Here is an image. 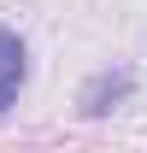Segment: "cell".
Wrapping results in <instances>:
<instances>
[{
    "instance_id": "2",
    "label": "cell",
    "mask_w": 147,
    "mask_h": 153,
    "mask_svg": "<svg viewBox=\"0 0 147 153\" xmlns=\"http://www.w3.org/2000/svg\"><path fill=\"white\" fill-rule=\"evenodd\" d=\"M124 94H129V76H124V71H100L88 88H82V112H88V118H100V112H112Z\"/></svg>"
},
{
    "instance_id": "1",
    "label": "cell",
    "mask_w": 147,
    "mask_h": 153,
    "mask_svg": "<svg viewBox=\"0 0 147 153\" xmlns=\"http://www.w3.org/2000/svg\"><path fill=\"white\" fill-rule=\"evenodd\" d=\"M24 82H30V47L18 30H0V118L18 106Z\"/></svg>"
}]
</instances>
